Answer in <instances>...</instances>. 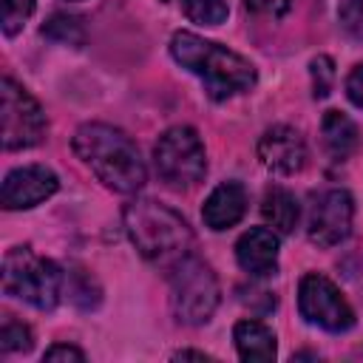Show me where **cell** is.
<instances>
[{
  "label": "cell",
  "mask_w": 363,
  "mask_h": 363,
  "mask_svg": "<svg viewBox=\"0 0 363 363\" xmlns=\"http://www.w3.org/2000/svg\"><path fill=\"white\" fill-rule=\"evenodd\" d=\"M74 153L82 159V164L91 167V173L116 193H136L147 182L145 162L119 128L105 122H85L74 133Z\"/></svg>",
  "instance_id": "1"
},
{
  "label": "cell",
  "mask_w": 363,
  "mask_h": 363,
  "mask_svg": "<svg viewBox=\"0 0 363 363\" xmlns=\"http://www.w3.org/2000/svg\"><path fill=\"white\" fill-rule=\"evenodd\" d=\"M170 54L182 68L204 82V91L216 102L244 94L255 85V68L247 57L193 31H176L170 40Z\"/></svg>",
  "instance_id": "2"
},
{
  "label": "cell",
  "mask_w": 363,
  "mask_h": 363,
  "mask_svg": "<svg viewBox=\"0 0 363 363\" xmlns=\"http://www.w3.org/2000/svg\"><path fill=\"white\" fill-rule=\"evenodd\" d=\"M125 230L139 255L159 267H173L193 250L190 224L153 199H136L125 207Z\"/></svg>",
  "instance_id": "3"
},
{
  "label": "cell",
  "mask_w": 363,
  "mask_h": 363,
  "mask_svg": "<svg viewBox=\"0 0 363 363\" xmlns=\"http://www.w3.org/2000/svg\"><path fill=\"white\" fill-rule=\"evenodd\" d=\"M218 301H221L218 278L207 261L190 252L170 267V309L179 323L187 326L207 323Z\"/></svg>",
  "instance_id": "4"
},
{
  "label": "cell",
  "mask_w": 363,
  "mask_h": 363,
  "mask_svg": "<svg viewBox=\"0 0 363 363\" xmlns=\"http://www.w3.org/2000/svg\"><path fill=\"white\" fill-rule=\"evenodd\" d=\"M3 292L34 309H54L62 295V269L28 247H14L3 258Z\"/></svg>",
  "instance_id": "5"
},
{
  "label": "cell",
  "mask_w": 363,
  "mask_h": 363,
  "mask_svg": "<svg viewBox=\"0 0 363 363\" xmlns=\"http://www.w3.org/2000/svg\"><path fill=\"white\" fill-rule=\"evenodd\" d=\"M153 162L156 173L170 187H193L207 173L204 142L190 125L167 128L153 147Z\"/></svg>",
  "instance_id": "6"
},
{
  "label": "cell",
  "mask_w": 363,
  "mask_h": 363,
  "mask_svg": "<svg viewBox=\"0 0 363 363\" xmlns=\"http://www.w3.org/2000/svg\"><path fill=\"white\" fill-rule=\"evenodd\" d=\"M0 99H3V147L6 150H26L45 139L48 119L40 108V102L17 85L11 77H3L0 82Z\"/></svg>",
  "instance_id": "7"
},
{
  "label": "cell",
  "mask_w": 363,
  "mask_h": 363,
  "mask_svg": "<svg viewBox=\"0 0 363 363\" xmlns=\"http://www.w3.org/2000/svg\"><path fill=\"white\" fill-rule=\"evenodd\" d=\"M298 309L301 318L326 332H346L354 326V312L343 292L318 272H309L298 284Z\"/></svg>",
  "instance_id": "8"
},
{
  "label": "cell",
  "mask_w": 363,
  "mask_h": 363,
  "mask_svg": "<svg viewBox=\"0 0 363 363\" xmlns=\"http://www.w3.org/2000/svg\"><path fill=\"white\" fill-rule=\"evenodd\" d=\"M352 218H354V201H352L349 190H340V187L326 190L312 204L306 235L318 247H335L349 238Z\"/></svg>",
  "instance_id": "9"
},
{
  "label": "cell",
  "mask_w": 363,
  "mask_h": 363,
  "mask_svg": "<svg viewBox=\"0 0 363 363\" xmlns=\"http://www.w3.org/2000/svg\"><path fill=\"white\" fill-rule=\"evenodd\" d=\"M60 187V179L45 164H26L11 170L3 179V207L6 210H28L51 199Z\"/></svg>",
  "instance_id": "10"
},
{
  "label": "cell",
  "mask_w": 363,
  "mask_h": 363,
  "mask_svg": "<svg viewBox=\"0 0 363 363\" xmlns=\"http://www.w3.org/2000/svg\"><path fill=\"white\" fill-rule=\"evenodd\" d=\"M258 159L278 176H292L306 164V142L289 125H272L258 139Z\"/></svg>",
  "instance_id": "11"
},
{
  "label": "cell",
  "mask_w": 363,
  "mask_h": 363,
  "mask_svg": "<svg viewBox=\"0 0 363 363\" xmlns=\"http://www.w3.org/2000/svg\"><path fill=\"white\" fill-rule=\"evenodd\" d=\"M235 258L252 278L275 275L278 269V235L269 227H252L235 241Z\"/></svg>",
  "instance_id": "12"
},
{
  "label": "cell",
  "mask_w": 363,
  "mask_h": 363,
  "mask_svg": "<svg viewBox=\"0 0 363 363\" xmlns=\"http://www.w3.org/2000/svg\"><path fill=\"white\" fill-rule=\"evenodd\" d=\"M247 213V190L241 182H221L204 201L201 218L210 230H227Z\"/></svg>",
  "instance_id": "13"
},
{
  "label": "cell",
  "mask_w": 363,
  "mask_h": 363,
  "mask_svg": "<svg viewBox=\"0 0 363 363\" xmlns=\"http://www.w3.org/2000/svg\"><path fill=\"white\" fill-rule=\"evenodd\" d=\"M233 340L238 349V357L247 363H269L275 360V335L261 320H238L233 329Z\"/></svg>",
  "instance_id": "14"
},
{
  "label": "cell",
  "mask_w": 363,
  "mask_h": 363,
  "mask_svg": "<svg viewBox=\"0 0 363 363\" xmlns=\"http://www.w3.org/2000/svg\"><path fill=\"white\" fill-rule=\"evenodd\" d=\"M320 136L323 147L332 162H343L357 147V125L343 111H326L320 119Z\"/></svg>",
  "instance_id": "15"
},
{
  "label": "cell",
  "mask_w": 363,
  "mask_h": 363,
  "mask_svg": "<svg viewBox=\"0 0 363 363\" xmlns=\"http://www.w3.org/2000/svg\"><path fill=\"white\" fill-rule=\"evenodd\" d=\"M261 216L264 221L275 230V233H292L298 227V218H301V207H298V199L286 190V187H267L264 199H261Z\"/></svg>",
  "instance_id": "16"
},
{
  "label": "cell",
  "mask_w": 363,
  "mask_h": 363,
  "mask_svg": "<svg viewBox=\"0 0 363 363\" xmlns=\"http://www.w3.org/2000/svg\"><path fill=\"white\" fill-rule=\"evenodd\" d=\"M43 37L60 45H82L85 43V28L82 20L74 14H51L48 23L43 26Z\"/></svg>",
  "instance_id": "17"
},
{
  "label": "cell",
  "mask_w": 363,
  "mask_h": 363,
  "mask_svg": "<svg viewBox=\"0 0 363 363\" xmlns=\"http://www.w3.org/2000/svg\"><path fill=\"white\" fill-rule=\"evenodd\" d=\"M182 11L199 26H218L227 20L230 6L227 0H182Z\"/></svg>",
  "instance_id": "18"
},
{
  "label": "cell",
  "mask_w": 363,
  "mask_h": 363,
  "mask_svg": "<svg viewBox=\"0 0 363 363\" xmlns=\"http://www.w3.org/2000/svg\"><path fill=\"white\" fill-rule=\"evenodd\" d=\"M34 346V337H31V329L23 323V320H14L11 315L3 320V329H0V349L3 352H28Z\"/></svg>",
  "instance_id": "19"
},
{
  "label": "cell",
  "mask_w": 363,
  "mask_h": 363,
  "mask_svg": "<svg viewBox=\"0 0 363 363\" xmlns=\"http://www.w3.org/2000/svg\"><path fill=\"white\" fill-rule=\"evenodd\" d=\"M309 77H312V96L315 99H326L332 94L335 85V62L326 54H318L309 62Z\"/></svg>",
  "instance_id": "20"
},
{
  "label": "cell",
  "mask_w": 363,
  "mask_h": 363,
  "mask_svg": "<svg viewBox=\"0 0 363 363\" xmlns=\"http://www.w3.org/2000/svg\"><path fill=\"white\" fill-rule=\"evenodd\" d=\"M34 0H3V34L11 37L23 28V23L31 17Z\"/></svg>",
  "instance_id": "21"
},
{
  "label": "cell",
  "mask_w": 363,
  "mask_h": 363,
  "mask_svg": "<svg viewBox=\"0 0 363 363\" xmlns=\"http://www.w3.org/2000/svg\"><path fill=\"white\" fill-rule=\"evenodd\" d=\"M337 17H340V26L349 37L363 40V0H343Z\"/></svg>",
  "instance_id": "22"
},
{
  "label": "cell",
  "mask_w": 363,
  "mask_h": 363,
  "mask_svg": "<svg viewBox=\"0 0 363 363\" xmlns=\"http://www.w3.org/2000/svg\"><path fill=\"white\" fill-rule=\"evenodd\" d=\"M247 11L258 14V17H269V20H281L284 14H289V9L295 6V0H244Z\"/></svg>",
  "instance_id": "23"
},
{
  "label": "cell",
  "mask_w": 363,
  "mask_h": 363,
  "mask_svg": "<svg viewBox=\"0 0 363 363\" xmlns=\"http://www.w3.org/2000/svg\"><path fill=\"white\" fill-rule=\"evenodd\" d=\"M43 360H48V363H57V360H77V363H82V360H85V354H82L77 346H68V343H54L51 349H45Z\"/></svg>",
  "instance_id": "24"
},
{
  "label": "cell",
  "mask_w": 363,
  "mask_h": 363,
  "mask_svg": "<svg viewBox=\"0 0 363 363\" xmlns=\"http://www.w3.org/2000/svg\"><path fill=\"white\" fill-rule=\"evenodd\" d=\"M346 96H349L357 108H363V62L349 71V77H346Z\"/></svg>",
  "instance_id": "25"
},
{
  "label": "cell",
  "mask_w": 363,
  "mask_h": 363,
  "mask_svg": "<svg viewBox=\"0 0 363 363\" xmlns=\"http://www.w3.org/2000/svg\"><path fill=\"white\" fill-rule=\"evenodd\" d=\"M173 360H210V354L204 352H193V349H184V352H176Z\"/></svg>",
  "instance_id": "26"
}]
</instances>
